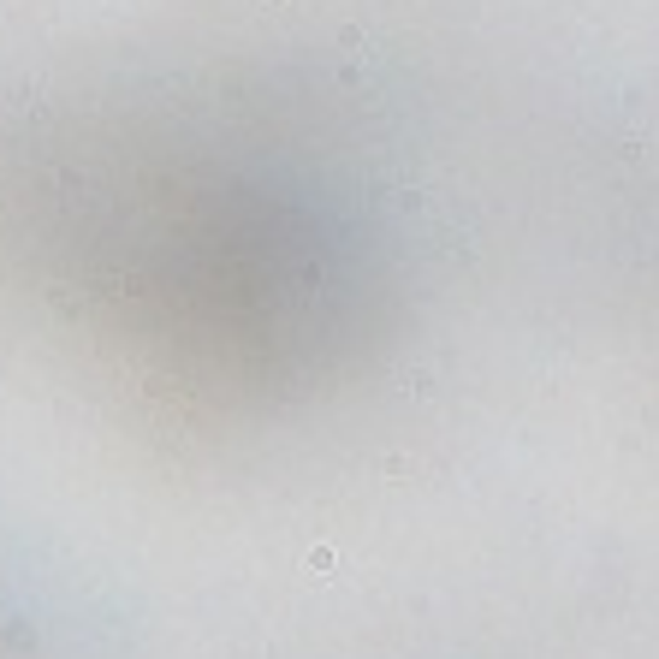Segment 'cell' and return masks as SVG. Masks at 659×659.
Masks as SVG:
<instances>
[{
    "label": "cell",
    "instance_id": "cell-1",
    "mask_svg": "<svg viewBox=\"0 0 659 659\" xmlns=\"http://www.w3.org/2000/svg\"><path fill=\"white\" fill-rule=\"evenodd\" d=\"M309 571H333V546H309Z\"/></svg>",
    "mask_w": 659,
    "mask_h": 659
}]
</instances>
